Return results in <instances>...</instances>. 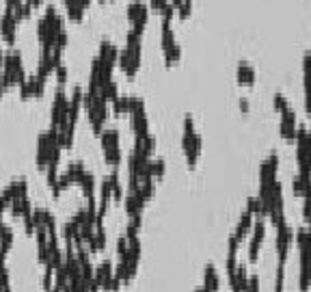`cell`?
Listing matches in <instances>:
<instances>
[{
  "mask_svg": "<svg viewBox=\"0 0 311 292\" xmlns=\"http://www.w3.org/2000/svg\"><path fill=\"white\" fill-rule=\"evenodd\" d=\"M253 223H255V214H253L251 210H242V214H240V219H238V223H236V230H233V236H236L240 242H242V238L247 236V234H251V230H253Z\"/></svg>",
  "mask_w": 311,
  "mask_h": 292,
  "instance_id": "obj_16",
  "label": "cell"
},
{
  "mask_svg": "<svg viewBox=\"0 0 311 292\" xmlns=\"http://www.w3.org/2000/svg\"><path fill=\"white\" fill-rule=\"evenodd\" d=\"M22 219H24V227H26V232H28V234H33V232H35V227H37V225H35V219H33V212L24 214Z\"/></svg>",
  "mask_w": 311,
  "mask_h": 292,
  "instance_id": "obj_45",
  "label": "cell"
},
{
  "mask_svg": "<svg viewBox=\"0 0 311 292\" xmlns=\"http://www.w3.org/2000/svg\"><path fill=\"white\" fill-rule=\"evenodd\" d=\"M97 58L102 63H108V65H117V58H119V46L113 44L110 39H102L100 41V52H97Z\"/></svg>",
  "mask_w": 311,
  "mask_h": 292,
  "instance_id": "obj_15",
  "label": "cell"
},
{
  "mask_svg": "<svg viewBox=\"0 0 311 292\" xmlns=\"http://www.w3.org/2000/svg\"><path fill=\"white\" fill-rule=\"evenodd\" d=\"M67 117H70V93L65 91V87H56L50 106V128H58Z\"/></svg>",
  "mask_w": 311,
  "mask_h": 292,
  "instance_id": "obj_2",
  "label": "cell"
},
{
  "mask_svg": "<svg viewBox=\"0 0 311 292\" xmlns=\"http://www.w3.org/2000/svg\"><path fill=\"white\" fill-rule=\"evenodd\" d=\"M125 15H128V22H130V31L143 35L145 26L149 22V5H145L143 0H132L125 9Z\"/></svg>",
  "mask_w": 311,
  "mask_h": 292,
  "instance_id": "obj_3",
  "label": "cell"
},
{
  "mask_svg": "<svg viewBox=\"0 0 311 292\" xmlns=\"http://www.w3.org/2000/svg\"><path fill=\"white\" fill-rule=\"evenodd\" d=\"M61 143H58V132L56 128H48L37 136V150H35V162L39 169H48V164L61 160Z\"/></svg>",
  "mask_w": 311,
  "mask_h": 292,
  "instance_id": "obj_1",
  "label": "cell"
},
{
  "mask_svg": "<svg viewBox=\"0 0 311 292\" xmlns=\"http://www.w3.org/2000/svg\"><path fill=\"white\" fill-rule=\"evenodd\" d=\"M86 115H89V121H91V128L95 134H102L104 126H106V119H108V102L104 100V97L97 93L93 104L89 106V109H84Z\"/></svg>",
  "mask_w": 311,
  "mask_h": 292,
  "instance_id": "obj_4",
  "label": "cell"
},
{
  "mask_svg": "<svg viewBox=\"0 0 311 292\" xmlns=\"http://www.w3.org/2000/svg\"><path fill=\"white\" fill-rule=\"evenodd\" d=\"M296 130H298V121H296V111L287 106V109L281 113V121H279V132L287 143L296 141Z\"/></svg>",
  "mask_w": 311,
  "mask_h": 292,
  "instance_id": "obj_9",
  "label": "cell"
},
{
  "mask_svg": "<svg viewBox=\"0 0 311 292\" xmlns=\"http://www.w3.org/2000/svg\"><path fill=\"white\" fill-rule=\"evenodd\" d=\"M130 126H132L134 136L149 134V119H147V113H136V115H130Z\"/></svg>",
  "mask_w": 311,
  "mask_h": 292,
  "instance_id": "obj_23",
  "label": "cell"
},
{
  "mask_svg": "<svg viewBox=\"0 0 311 292\" xmlns=\"http://www.w3.org/2000/svg\"><path fill=\"white\" fill-rule=\"evenodd\" d=\"M229 279V286H231V292H247L249 288V270H247V264L245 262H238L236 270L227 275Z\"/></svg>",
  "mask_w": 311,
  "mask_h": 292,
  "instance_id": "obj_14",
  "label": "cell"
},
{
  "mask_svg": "<svg viewBox=\"0 0 311 292\" xmlns=\"http://www.w3.org/2000/svg\"><path fill=\"white\" fill-rule=\"evenodd\" d=\"M5 225V221H3V212H0V227H3Z\"/></svg>",
  "mask_w": 311,
  "mask_h": 292,
  "instance_id": "obj_52",
  "label": "cell"
},
{
  "mask_svg": "<svg viewBox=\"0 0 311 292\" xmlns=\"http://www.w3.org/2000/svg\"><path fill=\"white\" fill-rule=\"evenodd\" d=\"M113 111L115 115H121V113H128L130 115V95H117L113 100Z\"/></svg>",
  "mask_w": 311,
  "mask_h": 292,
  "instance_id": "obj_34",
  "label": "cell"
},
{
  "mask_svg": "<svg viewBox=\"0 0 311 292\" xmlns=\"http://www.w3.org/2000/svg\"><path fill=\"white\" fill-rule=\"evenodd\" d=\"M56 132H58V143H61V148L63 150H70L72 145H74V132H76V121H72L70 117L58 126L56 128Z\"/></svg>",
  "mask_w": 311,
  "mask_h": 292,
  "instance_id": "obj_17",
  "label": "cell"
},
{
  "mask_svg": "<svg viewBox=\"0 0 311 292\" xmlns=\"http://www.w3.org/2000/svg\"><path fill=\"white\" fill-rule=\"evenodd\" d=\"M117 65L125 72L128 78H134L141 70V50H132V48L123 46L119 48V58H117Z\"/></svg>",
  "mask_w": 311,
  "mask_h": 292,
  "instance_id": "obj_6",
  "label": "cell"
},
{
  "mask_svg": "<svg viewBox=\"0 0 311 292\" xmlns=\"http://www.w3.org/2000/svg\"><path fill=\"white\" fill-rule=\"evenodd\" d=\"M54 76H56V82H58V87H65V82H67V78H70V67L65 65V61L61 63L54 70Z\"/></svg>",
  "mask_w": 311,
  "mask_h": 292,
  "instance_id": "obj_38",
  "label": "cell"
},
{
  "mask_svg": "<svg viewBox=\"0 0 311 292\" xmlns=\"http://www.w3.org/2000/svg\"><path fill=\"white\" fill-rule=\"evenodd\" d=\"M182 134H194V119H192V115L184 117V132Z\"/></svg>",
  "mask_w": 311,
  "mask_h": 292,
  "instance_id": "obj_44",
  "label": "cell"
},
{
  "mask_svg": "<svg viewBox=\"0 0 311 292\" xmlns=\"http://www.w3.org/2000/svg\"><path fill=\"white\" fill-rule=\"evenodd\" d=\"M100 95L104 97L106 102H113L117 95H119V85H117L115 80H108L106 85H102L100 87Z\"/></svg>",
  "mask_w": 311,
  "mask_h": 292,
  "instance_id": "obj_33",
  "label": "cell"
},
{
  "mask_svg": "<svg viewBox=\"0 0 311 292\" xmlns=\"http://www.w3.org/2000/svg\"><path fill=\"white\" fill-rule=\"evenodd\" d=\"M100 3H104V0H100Z\"/></svg>",
  "mask_w": 311,
  "mask_h": 292,
  "instance_id": "obj_53",
  "label": "cell"
},
{
  "mask_svg": "<svg viewBox=\"0 0 311 292\" xmlns=\"http://www.w3.org/2000/svg\"><path fill=\"white\" fill-rule=\"evenodd\" d=\"M192 292H210V290H208V288H206V286H199V288H194V290H192Z\"/></svg>",
  "mask_w": 311,
  "mask_h": 292,
  "instance_id": "obj_51",
  "label": "cell"
},
{
  "mask_svg": "<svg viewBox=\"0 0 311 292\" xmlns=\"http://www.w3.org/2000/svg\"><path fill=\"white\" fill-rule=\"evenodd\" d=\"M145 113V100L139 95H130V115Z\"/></svg>",
  "mask_w": 311,
  "mask_h": 292,
  "instance_id": "obj_39",
  "label": "cell"
},
{
  "mask_svg": "<svg viewBox=\"0 0 311 292\" xmlns=\"http://www.w3.org/2000/svg\"><path fill=\"white\" fill-rule=\"evenodd\" d=\"M78 184H80V189H82V193H84V197H86V199L95 197L97 182H95V175H93L91 171H84V173H82V178L78 180Z\"/></svg>",
  "mask_w": 311,
  "mask_h": 292,
  "instance_id": "obj_27",
  "label": "cell"
},
{
  "mask_svg": "<svg viewBox=\"0 0 311 292\" xmlns=\"http://www.w3.org/2000/svg\"><path fill=\"white\" fill-rule=\"evenodd\" d=\"M104 160L108 162L113 169H119V164H121V148L106 150V152H104Z\"/></svg>",
  "mask_w": 311,
  "mask_h": 292,
  "instance_id": "obj_35",
  "label": "cell"
},
{
  "mask_svg": "<svg viewBox=\"0 0 311 292\" xmlns=\"http://www.w3.org/2000/svg\"><path fill=\"white\" fill-rule=\"evenodd\" d=\"M54 266L52 264H43V275H41V286H43V290L48 292L54 284Z\"/></svg>",
  "mask_w": 311,
  "mask_h": 292,
  "instance_id": "obj_36",
  "label": "cell"
},
{
  "mask_svg": "<svg viewBox=\"0 0 311 292\" xmlns=\"http://www.w3.org/2000/svg\"><path fill=\"white\" fill-rule=\"evenodd\" d=\"M272 104H275V111H277V113H283L287 106H290L287 97H285L283 93H275V97H272Z\"/></svg>",
  "mask_w": 311,
  "mask_h": 292,
  "instance_id": "obj_41",
  "label": "cell"
},
{
  "mask_svg": "<svg viewBox=\"0 0 311 292\" xmlns=\"http://www.w3.org/2000/svg\"><path fill=\"white\" fill-rule=\"evenodd\" d=\"M19 89V95L24 97H39V95H43V91H46V78H41L37 72L35 74H28L26 76V80L17 87Z\"/></svg>",
  "mask_w": 311,
  "mask_h": 292,
  "instance_id": "obj_11",
  "label": "cell"
},
{
  "mask_svg": "<svg viewBox=\"0 0 311 292\" xmlns=\"http://www.w3.org/2000/svg\"><path fill=\"white\" fill-rule=\"evenodd\" d=\"M115 275V266H113V262L108 258H104L100 264L95 266V281H97V286H100V290H106L108 292L110 290V279Z\"/></svg>",
  "mask_w": 311,
  "mask_h": 292,
  "instance_id": "obj_13",
  "label": "cell"
},
{
  "mask_svg": "<svg viewBox=\"0 0 311 292\" xmlns=\"http://www.w3.org/2000/svg\"><path fill=\"white\" fill-rule=\"evenodd\" d=\"M37 74L46 78L48 80V76L54 74V63H52V54L50 50H41V54H39V63H37Z\"/></svg>",
  "mask_w": 311,
  "mask_h": 292,
  "instance_id": "obj_25",
  "label": "cell"
},
{
  "mask_svg": "<svg viewBox=\"0 0 311 292\" xmlns=\"http://www.w3.org/2000/svg\"><path fill=\"white\" fill-rule=\"evenodd\" d=\"M275 230H277V236H275L277 262H287L290 247H292V242H294V230H292L290 223H283V225H279Z\"/></svg>",
  "mask_w": 311,
  "mask_h": 292,
  "instance_id": "obj_5",
  "label": "cell"
},
{
  "mask_svg": "<svg viewBox=\"0 0 311 292\" xmlns=\"http://www.w3.org/2000/svg\"><path fill=\"white\" fill-rule=\"evenodd\" d=\"M17 22L19 19L13 15V9H5V13L0 15V35L9 46H13L17 39Z\"/></svg>",
  "mask_w": 311,
  "mask_h": 292,
  "instance_id": "obj_10",
  "label": "cell"
},
{
  "mask_svg": "<svg viewBox=\"0 0 311 292\" xmlns=\"http://www.w3.org/2000/svg\"><path fill=\"white\" fill-rule=\"evenodd\" d=\"M7 191L11 193L13 199L26 197V195H28V182H26V178H15V180H11V182L7 184Z\"/></svg>",
  "mask_w": 311,
  "mask_h": 292,
  "instance_id": "obj_28",
  "label": "cell"
},
{
  "mask_svg": "<svg viewBox=\"0 0 311 292\" xmlns=\"http://www.w3.org/2000/svg\"><path fill=\"white\" fill-rule=\"evenodd\" d=\"M31 11H33V7L26 3V0H22V3H17L13 7V15L17 19H26V17H31Z\"/></svg>",
  "mask_w": 311,
  "mask_h": 292,
  "instance_id": "obj_37",
  "label": "cell"
},
{
  "mask_svg": "<svg viewBox=\"0 0 311 292\" xmlns=\"http://www.w3.org/2000/svg\"><path fill=\"white\" fill-rule=\"evenodd\" d=\"M264 238H266V217H257L255 223H253L251 240H249V260H251V262L257 260Z\"/></svg>",
  "mask_w": 311,
  "mask_h": 292,
  "instance_id": "obj_8",
  "label": "cell"
},
{
  "mask_svg": "<svg viewBox=\"0 0 311 292\" xmlns=\"http://www.w3.org/2000/svg\"><path fill=\"white\" fill-rule=\"evenodd\" d=\"M303 74H311V52L303 56Z\"/></svg>",
  "mask_w": 311,
  "mask_h": 292,
  "instance_id": "obj_48",
  "label": "cell"
},
{
  "mask_svg": "<svg viewBox=\"0 0 311 292\" xmlns=\"http://www.w3.org/2000/svg\"><path fill=\"white\" fill-rule=\"evenodd\" d=\"M201 286H206L210 292H216L220 288V275H218V268L212 264H206V268H203V284Z\"/></svg>",
  "mask_w": 311,
  "mask_h": 292,
  "instance_id": "obj_21",
  "label": "cell"
},
{
  "mask_svg": "<svg viewBox=\"0 0 311 292\" xmlns=\"http://www.w3.org/2000/svg\"><path fill=\"white\" fill-rule=\"evenodd\" d=\"M236 80L238 85H247V87H253L257 80V72L249 61H240L238 63V70H236Z\"/></svg>",
  "mask_w": 311,
  "mask_h": 292,
  "instance_id": "obj_18",
  "label": "cell"
},
{
  "mask_svg": "<svg viewBox=\"0 0 311 292\" xmlns=\"http://www.w3.org/2000/svg\"><path fill=\"white\" fill-rule=\"evenodd\" d=\"M128 236H125V234H119V238H117V253H119V256H123L125 251H128Z\"/></svg>",
  "mask_w": 311,
  "mask_h": 292,
  "instance_id": "obj_43",
  "label": "cell"
},
{
  "mask_svg": "<svg viewBox=\"0 0 311 292\" xmlns=\"http://www.w3.org/2000/svg\"><path fill=\"white\" fill-rule=\"evenodd\" d=\"M11 214L13 217H24V214H28V212H33V201H31V197H17V199H13L11 201Z\"/></svg>",
  "mask_w": 311,
  "mask_h": 292,
  "instance_id": "obj_26",
  "label": "cell"
},
{
  "mask_svg": "<svg viewBox=\"0 0 311 292\" xmlns=\"http://www.w3.org/2000/svg\"><path fill=\"white\" fill-rule=\"evenodd\" d=\"M156 145H158V141H156V136L149 132V134H143V136H134V150L136 154H145L151 158V152L156 150Z\"/></svg>",
  "mask_w": 311,
  "mask_h": 292,
  "instance_id": "obj_19",
  "label": "cell"
},
{
  "mask_svg": "<svg viewBox=\"0 0 311 292\" xmlns=\"http://www.w3.org/2000/svg\"><path fill=\"white\" fill-rule=\"evenodd\" d=\"M100 141H102V150H115V148H121V134L117 128H104L100 134Z\"/></svg>",
  "mask_w": 311,
  "mask_h": 292,
  "instance_id": "obj_22",
  "label": "cell"
},
{
  "mask_svg": "<svg viewBox=\"0 0 311 292\" xmlns=\"http://www.w3.org/2000/svg\"><path fill=\"white\" fill-rule=\"evenodd\" d=\"M123 203H125V214H128V219H130V217H136V214H143L145 201H143L134 191H128V193H125Z\"/></svg>",
  "mask_w": 311,
  "mask_h": 292,
  "instance_id": "obj_20",
  "label": "cell"
},
{
  "mask_svg": "<svg viewBox=\"0 0 311 292\" xmlns=\"http://www.w3.org/2000/svg\"><path fill=\"white\" fill-rule=\"evenodd\" d=\"M17 3H22V0H5V5H7V9H13Z\"/></svg>",
  "mask_w": 311,
  "mask_h": 292,
  "instance_id": "obj_50",
  "label": "cell"
},
{
  "mask_svg": "<svg viewBox=\"0 0 311 292\" xmlns=\"http://www.w3.org/2000/svg\"><path fill=\"white\" fill-rule=\"evenodd\" d=\"M240 111H242V113H249V111H251L249 97H242V100H240Z\"/></svg>",
  "mask_w": 311,
  "mask_h": 292,
  "instance_id": "obj_49",
  "label": "cell"
},
{
  "mask_svg": "<svg viewBox=\"0 0 311 292\" xmlns=\"http://www.w3.org/2000/svg\"><path fill=\"white\" fill-rule=\"evenodd\" d=\"M13 240H15V236H13V227L9 225V223H5L3 227H0V251H9L13 247Z\"/></svg>",
  "mask_w": 311,
  "mask_h": 292,
  "instance_id": "obj_30",
  "label": "cell"
},
{
  "mask_svg": "<svg viewBox=\"0 0 311 292\" xmlns=\"http://www.w3.org/2000/svg\"><path fill=\"white\" fill-rule=\"evenodd\" d=\"M162 52H164V63L167 65H173V63H177L180 58H182V46L175 41L167 48H162Z\"/></svg>",
  "mask_w": 311,
  "mask_h": 292,
  "instance_id": "obj_31",
  "label": "cell"
},
{
  "mask_svg": "<svg viewBox=\"0 0 311 292\" xmlns=\"http://www.w3.org/2000/svg\"><path fill=\"white\" fill-rule=\"evenodd\" d=\"M190 13H192V0H184L182 7L177 9V15H180L182 19H188Z\"/></svg>",
  "mask_w": 311,
  "mask_h": 292,
  "instance_id": "obj_42",
  "label": "cell"
},
{
  "mask_svg": "<svg viewBox=\"0 0 311 292\" xmlns=\"http://www.w3.org/2000/svg\"><path fill=\"white\" fill-rule=\"evenodd\" d=\"M63 5L67 9V17L72 19V22H80L82 15H84V0H63Z\"/></svg>",
  "mask_w": 311,
  "mask_h": 292,
  "instance_id": "obj_24",
  "label": "cell"
},
{
  "mask_svg": "<svg viewBox=\"0 0 311 292\" xmlns=\"http://www.w3.org/2000/svg\"><path fill=\"white\" fill-rule=\"evenodd\" d=\"M247 292H259V277L257 275H249V288Z\"/></svg>",
  "mask_w": 311,
  "mask_h": 292,
  "instance_id": "obj_47",
  "label": "cell"
},
{
  "mask_svg": "<svg viewBox=\"0 0 311 292\" xmlns=\"http://www.w3.org/2000/svg\"><path fill=\"white\" fill-rule=\"evenodd\" d=\"M169 3H171V0H149V9H153V11H158V13H160L162 9L167 7Z\"/></svg>",
  "mask_w": 311,
  "mask_h": 292,
  "instance_id": "obj_46",
  "label": "cell"
},
{
  "mask_svg": "<svg viewBox=\"0 0 311 292\" xmlns=\"http://www.w3.org/2000/svg\"><path fill=\"white\" fill-rule=\"evenodd\" d=\"M182 150L186 154V162L188 167H194L201 156V150H203V139L199 132L194 134H182Z\"/></svg>",
  "mask_w": 311,
  "mask_h": 292,
  "instance_id": "obj_7",
  "label": "cell"
},
{
  "mask_svg": "<svg viewBox=\"0 0 311 292\" xmlns=\"http://www.w3.org/2000/svg\"><path fill=\"white\" fill-rule=\"evenodd\" d=\"M277 169H279V154L272 152L268 158L259 164V184L277 182Z\"/></svg>",
  "mask_w": 311,
  "mask_h": 292,
  "instance_id": "obj_12",
  "label": "cell"
},
{
  "mask_svg": "<svg viewBox=\"0 0 311 292\" xmlns=\"http://www.w3.org/2000/svg\"><path fill=\"white\" fill-rule=\"evenodd\" d=\"M147 171H149V175L153 180L162 178L164 171H167V162H164V158H151L149 164H147Z\"/></svg>",
  "mask_w": 311,
  "mask_h": 292,
  "instance_id": "obj_32",
  "label": "cell"
},
{
  "mask_svg": "<svg viewBox=\"0 0 311 292\" xmlns=\"http://www.w3.org/2000/svg\"><path fill=\"white\" fill-rule=\"evenodd\" d=\"M86 171V167H84V162L82 160H72V162H67V167H65V175H67V178H70L72 180V184L74 182H78V180H80L82 178V173Z\"/></svg>",
  "mask_w": 311,
  "mask_h": 292,
  "instance_id": "obj_29",
  "label": "cell"
},
{
  "mask_svg": "<svg viewBox=\"0 0 311 292\" xmlns=\"http://www.w3.org/2000/svg\"><path fill=\"white\" fill-rule=\"evenodd\" d=\"M175 44V35H173V26L171 24H162V48H167Z\"/></svg>",
  "mask_w": 311,
  "mask_h": 292,
  "instance_id": "obj_40",
  "label": "cell"
}]
</instances>
